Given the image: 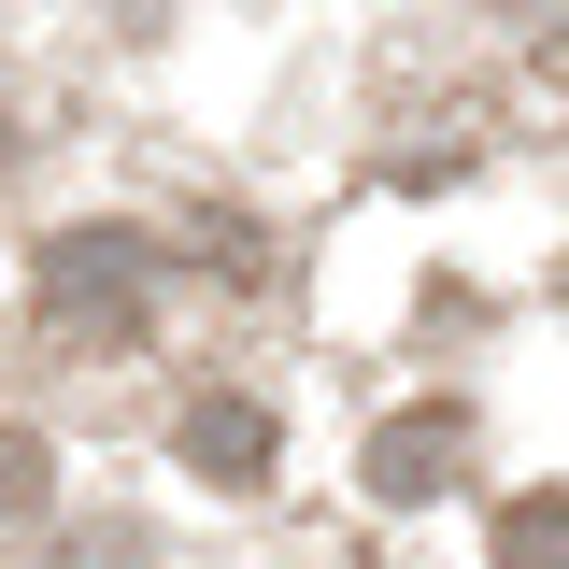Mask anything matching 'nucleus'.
Wrapping results in <instances>:
<instances>
[{
    "instance_id": "obj_1",
    "label": "nucleus",
    "mask_w": 569,
    "mask_h": 569,
    "mask_svg": "<svg viewBox=\"0 0 569 569\" xmlns=\"http://www.w3.org/2000/svg\"><path fill=\"white\" fill-rule=\"evenodd\" d=\"M142 284H157V242L142 228H58L43 257H29V299H43V328L71 356H114L142 328Z\"/></svg>"
},
{
    "instance_id": "obj_2",
    "label": "nucleus",
    "mask_w": 569,
    "mask_h": 569,
    "mask_svg": "<svg viewBox=\"0 0 569 569\" xmlns=\"http://www.w3.org/2000/svg\"><path fill=\"white\" fill-rule=\"evenodd\" d=\"M470 456H485V427L456 413V399H413V413L370 427V456H356V485L385 498V512H427V498L470 485Z\"/></svg>"
},
{
    "instance_id": "obj_3",
    "label": "nucleus",
    "mask_w": 569,
    "mask_h": 569,
    "mask_svg": "<svg viewBox=\"0 0 569 569\" xmlns=\"http://www.w3.org/2000/svg\"><path fill=\"white\" fill-rule=\"evenodd\" d=\"M171 456H186V470H200L213 498H271V470H284V427L257 413V399H186Z\"/></svg>"
},
{
    "instance_id": "obj_4",
    "label": "nucleus",
    "mask_w": 569,
    "mask_h": 569,
    "mask_svg": "<svg viewBox=\"0 0 569 569\" xmlns=\"http://www.w3.org/2000/svg\"><path fill=\"white\" fill-rule=\"evenodd\" d=\"M498 569H569V485L498 498Z\"/></svg>"
},
{
    "instance_id": "obj_5",
    "label": "nucleus",
    "mask_w": 569,
    "mask_h": 569,
    "mask_svg": "<svg viewBox=\"0 0 569 569\" xmlns=\"http://www.w3.org/2000/svg\"><path fill=\"white\" fill-rule=\"evenodd\" d=\"M43 498H58V441L43 427H0V527H43Z\"/></svg>"
},
{
    "instance_id": "obj_6",
    "label": "nucleus",
    "mask_w": 569,
    "mask_h": 569,
    "mask_svg": "<svg viewBox=\"0 0 569 569\" xmlns=\"http://www.w3.org/2000/svg\"><path fill=\"white\" fill-rule=\"evenodd\" d=\"M58 569H157V541H142V527H114V512H100V527H71V541H58Z\"/></svg>"
}]
</instances>
